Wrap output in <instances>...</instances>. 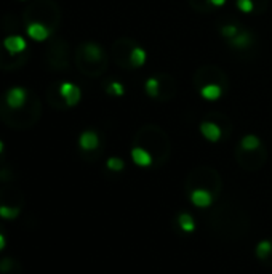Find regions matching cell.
<instances>
[{"label":"cell","mask_w":272,"mask_h":274,"mask_svg":"<svg viewBox=\"0 0 272 274\" xmlns=\"http://www.w3.org/2000/svg\"><path fill=\"white\" fill-rule=\"evenodd\" d=\"M229 42H231V45H234L235 48H245V47H248L250 43L253 42V36L250 34L248 31H240V32H238V34H237L234 39H231Z\"/></svg>","instance_id":"cell-19"},{"label":"cell","mask_w":272,"mask_h":274,"mask_svg":"<svg viewBox=\"0 0 272 274\" xmlns=\"http://www.w3.org/2000/svg\"><path fill=\"white\" fill-rule=\"evenodd\" d=\"M0 274H23V265L13 257L0 260Z\"/></svg>","instance_id":"cell-13"},{"label":"cell","mask_w":272,"mask_h":274,"mask_svg":"<svg viewBox=\"0 0 272 274\" xmlns=\"http://www.w3.org/2000/svg\"><path fill=\"white\" fill-rule=\"evenodd\" d=\"M29 60V53H19V54H13L4 48V45H0V71H5V72H12L16 71L19 68L27 63Z\"/></svg>","instance_id":"cell-6"},{"label":"cell","mask_w":272,"mask_h":274,"mask_svg":"<svg viewBox=\"0 0 272 274\" xmlns=\"http://www.w3.org/2000/svg\"><path fill=\"white\" fill-rule=\"evenodd\" d=\"M29 92L26 89H23V87H13V89H10L5 96H4V100L7 103L8 107H12V109H19V107H23L27 100H29Z\"/></svg>","instance_id":"cell-7"},{"label":"cell","mask_w":272,"mask_h":274,"mask_svg":"<svg viewBox=\"0 0 272 274\" xmlns=\"http://www.w3.org/2000/svg\"><path fill=\"white\" fill-rule=\"evenodd\" d=\"M42 116V103L37 95H29L27 103L19 107L12 109L8 107L5 100H0V120L13 130H29L34 127Z\"/></svg>","instance_id":"cell-1"},{"label":"cell","mask_w":272,"mask_h":274,"mask_svg":"<svg viewBox=\"0 0 272 274\" xmlns=\"http://www.w3.org/2000/svg\"><path fill=\"white\" fill-rule=\"evenodd\" d=\"M24 194L12 183L0 186V218L15 220L24 209Z\"/></svg>","instance_id":"cell-4"},{"label":"cell","mask_w":272,"mask_h":274,"mask_svg":"<svg viewBox=\"0 0 272 274\" xmlns=\"http://www.w3.org/2000/svg\"><path fill=\"white\" fill-rule=\"evenodd\" d=\"M146 58H147L146 50L141 47H135L132 51H130V66H133V68H141V66H144Z\"/></svg>","instance_id":"cell-18"},{"label":"cell","mask_w":272,"mask_h":274,"mask_svg":"<svg viewBox=\"0 0 272 274\" xmlns=\"http://www.w3.org/2000/svg\"><path fill=\"white\" fill-rule=\"evenodd\" d=\"M238 28L237 26H234V24H226V26H223L221 28V34H223V37H226L227 40H231V39H234L237 34H238Z\"/></svg>","instance_id":"cell-27"},{"label":"cell","mask_w":272,"mask_h":274,"mask_svg":"<svg viewBox=\"0 0 272 274\" xmlns=\"http://www.w3.org/2000/svg\"><path fill=\"white\" fill-rule=\"evenodd\" d=\"M202 98H205V100H208V101H215L218 100L223 92H224V87L220 85V84H205L203 87H200L199 89Z\"/></svg>","instance_id":"cell-14"},{"label":"cell","mask_w":272,"mask_h":274,"mask_svg":"<svg viewBox=\"0 0 272 274\" xmlns=\"http://www.w3.org/2000/svg\"><path fill=\"white\" fill-rule=\"evenodd\" d=\"M59 93H61V96H63L64 103L68 104V107L79 104L80 98H82L80 89H79L77 85L71 84V82H63V84H59Z\"/></svg>","instance_id":"cell-8"},{"label":"cell","mask_w":272,"mask_h":274,"mask_svg":"<svg viewBox=\"0 0 272 274\" xmlns=\"http://www.w3.org/2000/svg\"><path fill=\"white\" fill-rule=\"evenodd\" d=\"M106 92L109 95H114V96H122L125 93V87L120 82H111V84L107 85Z\"/></svg>","instance_id":"cell-25"},{"label":"cell","mask_w":272,"mask_h":274,"mask_svg":"<svg viewBox=\"0 0 272 274\" xmlns=\"http://www.w3.org/2000/svg\"><path fill=\"white\" fill-rule=\"evenodd\" d=\"M259 146H261V140L256 135H245L240 141V148L248 152L256 151Z\"/></svg>","instance_id":"cell-20"},{"label":"cell","mask_w":272,"mask_h":274,"mask_svg":"<svg viewBox=\"0 0 272 274\" xmlns=\"http://www.w3.org/2000/svg\"><path fill=\"white\" fill-rule=\"evenodd\" d=\"M26 32H27V36L32 40H36V42L47 40L50 37V34H51V31L47 26L40 24V23H32V24L26 26Z\"/></svg>","instance_id":"cell-11"},{"label":"cell","mask_w":272,"mask_h":274,"mask_svg":"<svg viewBox=\"0 0 272 274\" xmlns=\"http://www.w3.org/2000/svg\"><path fill=\"white\" fill-rule=\"evenodd\" d=\"M5 245H7V233H5L4 225L0 223V250H4Z\"/></svg>","instance_id":"cell-29"},{"label":"cell","mask_w":272,"mask_h":274,"mask_svg":"<svg viewBox=\"0 0 272 274\" xmlns=\"http://www.w3.org/2000/svg\"><path fill=\"white\" fill-rule=\"evenodd\" d=\"M21 21H23L24 26H29L32 23H40L53 32L59 26L61 12L56 2H53V0H34V2H31L24 8Z\"/></svg>","instance_id":"cell-3"},{"label":"cell","mask_w":272,"mask_h":274,"mask_svg":"<svg viewBox=\"0 0 272 274\" xmlns=\"http://www.w3.org/2000/svg\"><path fill=\"white\" fill-rule=\"evenodd\" d=\"M200 133L203 135L205 140L211 141V143H216V141H220V138L223 135V130L218 124L211 122V120H205V122L200 124Z\"/></svg>","instance_id":"cell-9"},{"label":"cell","mask_w":272,"mask_h":274,"mask_svg":"<svg viewBox=\"0 0 272 274\" xmlns=\"http://www.w3.org/2000/svg\"><path fill=\"white\" fill-rule=\"evenodd\" d=\"M4 162H5V156H4V154H0V167L4 166Z\"/></svg>","instance_id":"cell-32"},{"label":"cell","mask_w":272,"mask_h":274,"mask_svg":"<svg viewBox=\"0 0 272 274\" xmlns=\"http://www.w3.org/2000/svg\"><path fill=\"white\" fill-rule=\"evenodd\" d=\"M272 250V244L269 242V240H261V242L256 245V255L259 258H266Z\"/></svg>","instance_id":"cell-24"},{"label":"cell","mask_w":272,"mask_h":274,"mask_svg":"<svg viewBox=\"0 0 272 274\" xmlns=\"http://www.w3.org/2000/svg\"><path fill=\"white\" fill-rule=\"evenodd\" d=\"M4 48L13 54H19V53H24L27 45H26V40L23 39V36H8L7 39H4Z\"/></svg>","instance_id":"cell-10"},{"label":"cell","mask_w":272,"mask_h":274,"mask_svg":"<svg viewBox=\"0 0 272 274\" xmlns=\"http://www.w3.org/2000/svg\"><path fill=\"white\" fill-rule=\"evenodd\" d=\"M13 180H15V172L12 167H7V166L0 167V184L13 183Z\"/></svg>","instance_id":"cell-23"},{"label":"cell","mask_w":272,"mask_h":274,"mask_svg":"<svg viewBox=\"0 0 272 274\" xmlns=\"http://www.w3.org/2000/svg\"><path fill=\"white\" fill-rule=\"evenodd\" d=\"M178 223H179L183 231H186V233H191L195 229V222L189 213H181L178 216Z\"/></svg>","instance_id":"cell-22"},{"label":"cell","mask_w":272,"mask_h":274,"mask_svg":"<svg viewBox=\"0 0 272 274\" xmlns=\"http://www.w3.org/2000/svg\"><path fill=\"white\" fill-rule=\"evenodd\" d=\"M226 4V0H210V5L213 7H223Z\"/></svg>","instance_id":"cell-30"},{"label":"cell","mask_w":272,"mask_h":274,"mask_svg":"<svg viewBox=\"0 0 272 274\" xmlns=\"http://www.w3.org/2000/svg\"><path fill=\"white\" fill-rule=\"evenodd\" d=\"M132 159H133V162L136 163V166H139V167H149L150 163H152L150 152L146 151L144 148H141V146H136V148L132 149Z\"/></svg>","instance_id":"cell-16"},{"label":"cell","mask_w":272,"mask_h":274,"mask_svg":"<svg viewBox=\"0 0 272 274\" xmlns=\"http://www.w3.org/2000/svg\"><path fill=\"white\" fill-rule=\"evenodd\" d=\"M47 101L50 103V106H53L54 109H66L68 104L64 103L63 96L59 93V85H51L50 89L47 90Z\"/></svg>","instance_id":"cell-15"},{"label":"cell","mask_w":272,"mask_h":274,"mask_svg":"<svg viewBox=\"0 0 272 274\" xmlns=\"http://www.w3.org/2000/svg\"><path fill=\"white\" fill-rule=\"evenodd\" d=\"M75 66L86 77H100L107 68L104 50L95 42H85L75 51Z\"/></svg>","instance_id":"cell-2"},{"label":"cell","mask_w":272,"mask_h":274,"mask_svg":"<svg viewBox=\"0 0 272 274\" xmlns=\"http://www.w3.org/2000/svg\"><path fill=\"white\" fill-rule=\"evenodd\" d=\"M45 58L48 68L53 71H64L69 68V45L63 39H53L47 48Z\"/></svg>","instance_id":"cell-5"},{"label":"cell","mask_w":272,"mask_h":274,"mask_svg":"<svg viewBox=\"0 0 272 274\" xmlns=\"http://www.w3.org/2000/svg\"><path fill=\"white\" fill-rule=\"evenodd\" d=\"M144 90L150 98H159L160 96V79L149 77L144 84Z\"/></svg>","instance_id":"cell-21"},{"label":"cell","mask_w":272,"mask_h":274,"mask_svg":"<svg viewBox=\"0 0 272 274\" xmlns=\"http://www.w3.org/2000/svg\"><path fill=\"white\" fill-rule=\"evenodd\" d=\"M79 146L83 151H95L98 146H100V136H98L96 131L93 130H86L80 135L79 138Z\"/></svg>","instance_id":"cell-12"},{"label":"cell","mask_w":272,"mask_h":274,"mask_svg":"<svg viewBox=\"0 0 272 274\" xmlns=\"http://www.w3.org/2000/svg\"><path fill=\"white\" fill-rule=\"evenodd\" d=\"M4 149H5V146H4V141L0 140V154H4Z\"/></svg>","instance_id":"cell-31"},{"label":"cell","mask_w":272,"mask_h":274,"mask_svg":"<svg viewBox=\"0 0 272 274\" xmlns=\"http://www.w3.org/2000/svg\"><path fill=\"white\" fill-rule=\"evenodd\" d=\"M125 167V162L120 157H109L107 159V169L112 172H120Z\"/></svg>","instance_id":"cell-26"},{"label":"cell","mask_w":272,"mask_h":274,"mask_svg":"<svg viewBox=\"0 0 272 274\" xmlns=\"http://www.w3.org/2000/svg\"><path fill=\"white\" fill-rule=\"evenodd\" d=\"M191 202L197 207H208L213 202V197L206 189H194L191 193Z\"/></svg>","instance_id":"cell-17"},{"label":"cell","mask_w":272,"mask_h":274,"mask_svg":"<svg viewBox=\"0 0 272 274\" xmlns=\"http://www.w3.org/2000/svg\"><path fill=\"white\" fill-rule=\"evenodd\" d=\"M237 8L242 13H252L255 10V2L253 0H237Z\"/></svg>","instance_id":"cell-28"}]
</instances>
